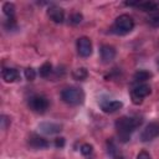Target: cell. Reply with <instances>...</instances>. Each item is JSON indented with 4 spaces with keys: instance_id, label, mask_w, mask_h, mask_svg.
Segmentation results:
<instances>
[{
    "instance_id": "6da1fadb",
    "label": "cell",
    "mask_w": 159,
    "mask_h": 159,
    "mask_svg": "<svg viewBox=\"0 0 159 159\" xmlns=\"http://www.w3.org/2000/svg\"><path fill=\"white\" fill-rule=\"evenodd\" d=\"M143 119L139 117H120L116 122V129L120 142L125 143L129 140L130 134L142 124Z\"/></svg>"
},
{
    "instance_id": "7a4b0ae2",
    "label": "cell",
    "mask_w": 159,
    "mask_h": 159,
    "mask_svg": "<svg viewBox=\"0 0 159 159\" xmlns=\"http://www.w3.org/2000/svg\"><path fill=\"white\" fill-rule=\"evenodd\" d=\"M133 27H134V20L132 19V16L123 14L116 19L112 31L117 35H125V34L130 32L133 30Z\"/></svg>"
},
{
    "instance_id": "3957f363",
    "label": "cell",
    "mask_w": 159,
    "mask_h": 159,
    "mask_svg": "<svg viewBox=\"0 0 159 159\" xmlns=\"http://www.w3.org/2000/svg\"><path fill=\"white\" fill-rule=\"evenodd\" d=\"M61 98L67 104L77 106L84 101V93L78 87H67L61 92Z\"/></svg>"
},
{
    "instance_id": "277c9868",
    "label": "cell",
    "mask_w": 159,
    "mask_h": 159,
    "mask_svg": "<svg viewBox=\"0 0 159 159\" xmlns=\"http://www.w3.org/2000/svg\"><path fill=\"white\" fill-rule=\"evenodd\" d=\"M29 107L36 113H45L48 108V101L45 96L35 94L29 98Z\"/></svg>"
},
{
    "instance_id": "5b68a950",
    "label": "cell",
    "mask_w": 159,
    "mask_h": 159,
    "mask_svg": "<svg viewBox=\"0 0 159 159\" xmlns=\"http://www.w3.org/2000/svg\"><path fill=\"white\" fill-rule=\"evenodd\" d=\"M150 92H152L150 86H148V84H145V83H139V84H137V86L132 89V93H130V96H132V102H133L134 104H140L142 101H143V98L147 97V96H149Z\"/></svg>"
},
{
    "instance_id": "8992f818",
    "label": "cell",
    "mask_w": 159,
    "mask_h": 159,
    "mask_svg": "<svg viewBox=\"0 0 159 159\" xmlns=\"http://www.w3.org/2000/svg\"><path fill=\"white\" fill-rule=\"evenodd\" d=\"M159 135V123L158 122H152L149 123L140 133V140L142 142H149L153 140Z\"/></svg>"
},
{
    "instance_id": "52a82bcc",
    "label": "cell",
    "mask_w": 159,
    "mask_h": 159,
    "mask_svg": "<svg viewBox=\"0 0 159 159\" xmlns=\"http://www.w3.org/2000/svg\"><path fill=\"white\" fill-rule=\"evenodd\" d=\"M77 52L82 57H88L92 53V42L88 37L83 36L77 40Z\"/></svg>"
},
{
    "instance_id": "ba28073f",
    "label": "cell",
    "mask_w": 159,
    "mask_h": 159,
    "mask_svg": "<svg viewBox=\"0 0 159 159\" xmlns=\"http://www.w3.org/2000/svg\"><path fill=\"white\" fill-rule=\"evenodd\" d=\"M47 16L56 24H62L65 20V11L57 5H51L47 9Z\"/></svg>"
},
{
    "instance_id": "9c48e42d",
    "label": "cell",
    "mask_w": 159,
    "mask_h": 159,
    "mask_svg": "<svg viewBox=\"0 0 159 159\" xmlns=\"http://www.w3.org/2000/svg\"><path fill=\"white\" fill-rule=\"evenodd\" d=\"M39 129H40V132L51 135V134L60 133L62 130V125L57 124V123H52V122H43V123L39 124Z\"/></svg>"
},
{
    "instance_id": "30bf717a",
    "label": "cell",
    "mask_w": 159,
    "mask_h": 159,
    "mask_svg": "<svg viewBox=\"0 0 159 159\" xmlns=\"http://www.w3.org/2000/svg\"><path fill=\"white\" fill-rule=\"evenodd\" d=\"M99 53H101V58L103 62L108 63V62H112L116 57V50L113 46L111 45H103L99 50Z\"/></svg>"
},
{
    "instance_id": "8fae6325",
    "label": "cell",
    "mask_w": 159,
    "mask_h": 159,
    "mask_svg": "<svg viewBox=\"0 0 159 159\" xmlns=\"http://www.w3.org/2000/svg\"><path fill=\"white\" fill-rule=\"evenodd\" d=\"M29 145L34 149H45L48 147V142L37 134H31L29 138Z\"/></svg>"
},
{
    "instance_id": "7c38bea8",
    "label": "cell",
    "mask_w": 159,
    "mask_h": 159,
    "mask_svg": "<svg viewBox=\"0 0 159 159\" xmlns=\"http://www.w3.org/2000/svg\"><path fill=\"white\" fill-rule=\"evenodd\" d=\"M122 107H123V103L120 101H104L101 103V108L106 113H114Z\"/></svg>"
},
{
    "instance_id": "4fadbf2b",
    "label": "cell",
    "mask_w": 159,
    "mask_h": 159,
    "mask_svg": "<svg viewBox=\"0 0 159 159\" xmlns=\"http://www.w3.org/2000/svg\"><path fill=\"white\" fill-rule=\"evenodd\" d=\"M1 76H2V80H4L5 82H7V83L16 82V81L20 78V75H19L17 70L10 68V67H9V68H4Z\"/></svg>"
},
{
    "instance_id": "5bb4252c",
    "label": "cell",
    "mask_w": 159,
    "mask_h": 159,
    "mask_svg": "<svg viewBox=\"0 0 159 159\" xmlns=\"http://www.w3.org/2000/svg\"><path fill=\"white\" fill-rule=\"evenodd\" d=\"M152 77V73L149 71H145V70H139L138 72H135L134 75V81L138 82V83H142V82H145L147 80H149Z\"/></svg>"
},
{
    "instance_id": "9a60e30c",
    "label": "cell",
    "mask_w": 159,
    "mask_h": 159,
    "mask_svg": "<svg viewBox=\"0 0 159 159\" xmlns=\"http://www.w3.org/2000/svg\"><path fill=\"white\" fill-rule=\"evenodd\" d=\"M2 11L5 14V16L9 20H14V15H15V5L12 2H5L2 5Z\"/></svg>"
},
{
    "instance_id": "2e32d148",
    "label": "cell",
    "mask_w": 159,
    "mask_h": 159,
    "mask_svg": "<svg viewBox=\"0 0 159 159\" xmlns=\"http://www.w3.org/2000/svg\"><path fill=\"white\" fill-rule=\"evenodd\" d=\"M135 6L140 7V9L143 10V11H147L148 14L158 9V5H157L155 2H153V1H145V2H137V5H135Z\"/></svg>"
},
{
    "instance_id": "e0dca14e",
    "label": "cell",
    "mask_w": 159,
    "mask_h": 159,
    "mask_svg": "<svg viewBox=\"0 0 159 159\" xmlns=\"http://www.w3.org/2000/svg\"><path fill=\"white\" fill-rule=\"evenodd\" d=\"M72 77L77 81H84L87 77H88V72L84 67H80V68H76L73 72H72Z\"/></svg>"
},
{
    "instance_id": "ac0fdd59",
    "label": "cell",
    "mask_w": 159,
    "mask_h": 159,
    "mask_svg": "<svg viewBox=\"0 0 159 159\" xmlns=\"http://www.w3.org/2000/svg\"><path fill=\"white\" fill-rule=\"evenodd\" d=\"M148 22L152 25V26H159V9L149 12L148 15Z\"/></svg>"
},
{
    "instance_id": "d6986e66",
    "label": "cell",
    "mask_w": 159,
    "mask_h": 159,
    "mask_svg": "<svg viewBox=\"0 0 159 159\" xmlns=\"http://www.w3.org/2000/svg\"><path fill=\"white\" fill-rule=\"evenodd\" d=\"M51 72H52V65L50 62H45L40 67V76L41 77H48Z\"/></svg>"
},
{
    "instance_id": "ffe728a7",
    "label": "cell",
    "mask_w": 159,
    "mask_h": 159,
    "mask_svg": "<svg viewBox=\"0 0 159 159\" xmlns=\"http://www.w3.org/2000/svg\"><path fill=\"white\" fill-rule=\"evenodd\" d=\"M25 77H26L27 81H34L35 77H36V72H35V70H34L32 67H27V68L25 70Z\"/></svg>"
},
{
    "instance_id": "44dd1931",
    "label": "cell",
    "mask_w": 159,
    "mask_h": 159,
    "mask_svg": "<svg viewBox=\"0 0 159 159\" xmlns=\"http://www.w3.org/2000/svg\"><path fill=\"white\" fill-rule=\"evenodd\" d=\"M92 152H93V147L91 145V144H88V143H86V144H82V147H81V153L83 154V155H91L92 154Z\"/></svg>"
},
{
    "instance_id": "7402d4cb",
    "label": "cell",
    "mask_w": 159,
    "mask_h": 159,
    "mask_svg": "<svg viewBox=\"0 0 159 159\" xmlns=\"http://www.w3.org/2000/svg\"><path fill=\"white\" fill-rule=\"evenodd\" d=\"M1 129H6L9 125H10V119H9V117H6V116H1Z\"/></svg>"
},
{
    "instance_id": "603a6c76",
    "label": "cell",
    "mask_w": 159,
    "mask_h": 159,
    "mask_svg": "<svg viewBox=\"0 0 159 159\" xmlns=\"http://www.w3.org/2000/svg\"><path fill=\"white\" fill-rule=\"evenodd\" d=\"M71 21L73 22V24H78V22H81L82 21V15L81 14H73L72 16H71Z\"/></svg>"
},
{
    "instance_id": "cb8c5ba5",
    "label": "cell",
    "mask_w": 159,
    "mask_h": 159,
    "mask_svg": "<svg viewBox=\"0 0 159 159\" xmlns=\"http://www.w3.org/2000/svg\"><path fill=\"white\" fill-rule=\"evenodd\" d=\"M137 159H152V158H150V155H149L145 150H142V152H139V154L137 155Z\"/></svg>"
},
{
    "instance_id": "d4e9b609",
    "label": "cell",
    "mask_w": 159,
    "mask_h": 159,
    "mask_svg": "<svg viewBox=\"0 0 159 159\" xmlns=\"http://www.w3.org/2000/svg\"><path fill=\"white\" fill-rule=\"evenodd\" d=\"M55 145L57 148H62L65 145V138H56L55 139Z\"/></svg>"
},
{
    "instance_id": "484cf974",
    "label": "cell",
    "mask_w": 159,
    "mask_h": 159,
    "mask_svg": "<svg viewBox=\"0 0 159 159\" xmlns=\"http://www.w3.org/2000/svg\"><path fill=\"white\" fill-rule=\"evenodd\" d=\"M114 159H124V158H123L122 155H116V157H114Z\"/></svg>"
}]
</instances>
